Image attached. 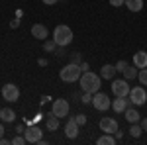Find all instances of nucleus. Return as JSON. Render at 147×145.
<instances>
[{
    "instance_id": "nucleus-1",
    "label": "nucleus",
    "mask_w": 147,
    "mask_h": 145,
    "mask_svg": "<svg viewBox=\"0 0 147 145\" xmlns=\"http://www.w3.org/2000/svg\"><path fill=\"white\" fill-rule=\"evenodd\" d=\"M100 75H96V73H90V71H84L82 75H80L79 82H80V88L82 92H98L100 90Z\"/></svg>"
},
{
    "instance_id": "nucleus-2",
    "label": "nucleus",
    "mask_w": 147,
    "mask_h": 145,
    "mask_svg": "<svg viewBox=\"0 0 147 145\" xmlns=\"http://www.w3.org/2000/svg\"><path fill=\"white\" fill-rule=\"evenodd\" d=\"M53 41L57 45H63V47H67L71 41H73V30L65 26V24H59L55 30H53Z\"/></svg>"
},
{
    "instance_id": "nucleus-3",
    "label": "nucleus",
    "mask_w": 147,
    "mask_h": 145,
    "mask_svg": "<svg viewBox=\"0 0 147 145\" xmlns=\"http://www.w3.org/2000/svg\"><path fill=\"white\" fill-rule=\"evenodd\" d=\"M80 75H82V71H80V65H77V63L65 65L61 69V73H59V77H61L63 82H77L80 78Z\"/></svg>"
},
{
    "instance_id": "nucleus-4",
    "label": "nucleus",
    "mask_w": 147,
    "mask_h": 145,
    "mask_svg": "<svg viewBox=\"0 0 147 145\" xmlns=\"http://www.w3.org/2000/svg\"><path fill=\"white\" fill-rule=\"evenodd\" d=\"M127 98H129V102H131L134 106H143V104L147 102V92H145V86H143V84H139V86H134V88L129 90Z\"/></svg>"
},
{
    "instance_id": "nucleus-5",
    "label": "nucleus",
    "mask_w": 147,
    "mask_h": 145,
    "mask_svg": "<svg viewBox=\"0 0 147 145\" xmlns=\"http://www.w3.org/2000/svg\"><path fill=\"white\" fill-rule=\"evenodd\" d=\"M92 106H94V110L98 112H106L108 108H112V100L108 98V94H104V92H94L92 94Z\"/></svg>"
},
{
    "instance_id": "nucleus-6",
    "label": "nucleus",
    "mask_w": 147,
    "mask_h": 145,
    "mask_svg": "<svg viewBox=\"0 0 147 145\" xmlns=\"http://www.w3.org/2000/svg\"><path fill=\"white\" fill-rule=\"evenodd\" d=\"M2 98L6 102H18V98H20V88H18V84H14V82L4 84V86H2Z\"/></svg>"
},
{
    "instance_id": "nucleus-7",
    "label": "nucleus",
    "mask_w": 147,
    "mask_h": 145,
    "mask_svg": "<svg viewBox=\"0 0 147 145\" xmlns=\"http://www.w3.org/2000/svg\"><path fill=\"white\" fill-rule=\"evenodd\" d=\"M51 114L57 116V118H65V116H69V100H65V98H57V100H53Z\"/></svg>"
},
{
    "instance_id": "nucleus-8",
    "label": "nucleus",
    "mask_w": 147,
    "mask_h": 145,
    "mask_svg": "<svg viewBox=\"0 0 147 145\" xmlns=\"http://www.w3.org/2000/svg\"><path fill=\"white\" fill-rule=\"evenodd\" d=\"M129 84H127V80L125 78H116L112 82V92L116 96H127L129 94Z\"/></svg>"
},
{
    "instance_id": "nucleus-9",
    "label": "nucleus",
    "mask_w": 147,
    "mask_h": 145,
    "mask_svg": "<svg viewBox=\"0 0 147 145\" xmlns=\"http://www.w3.org/2000/svg\"><path fill=\"white\" fill-rule=\"evenodd\" d=\"M24 135H26V141L28 143H39L43 137V132L37 127V125H30V127H26V132H24Z\"/></svg>"
},
{
    "instance_id": "nucleus-10",
    "label": "nucleus",
    "mask_w": 147,
    "mask_h": 145,
    "mask_svg": "<svg viewBox=\"0 0 147 145\" xmlns=\"http://www.w3.org/2000/svg\"><path fill=\"white\" fill-rule=\"evenodd\" d=\"M100 129L104 132V134H112L114 135L116 132H118V122H116L114 118H108V116H106V118L100 120Z\"/></svg>"
},
{
    "instance_id": "nucleus-11",
    "label": "nucleus",
    "mask_w": 147,
    "mask_h": 145,
    "mask_svg": "<svg viewBox=\"0 0 147 145\" xmlns=\"http://www.w3.org/2000/svg\"><path fill=\"white\" fill-rule=\"evenodd\" d=\"M129 104H131V102H129L127 96H116V100H112V110L116 112V114H124L125 108H127Z\"/></svg>"
},
{
    "instance_id": "nucleus-12",
    "label": "nucleus",
    "mask_w": 147,
    "mask_h": 145,
    "mask_svg": "<svg viewBox=\"0 0 147 145\" xmlns=\"http://www.w3.org/2000/svg\"><path fill=\"white\" fill-rule=\"evenodd\" d=\"M79 123H77V120L75 118H69V122L65 123V135H67L69 139H75L77 135H79Z\"/></svg>"
},
{
    "instance_id": "nucleus-13",
    "label": "nucleus",
    "mask_w": 147,
    "mask_h": 145,
    "mask_svg": "<svg viewBox=\"0 0 147 145\" xmlns=\"http://www.w3.org/2000/svg\"><path fill=\"white\" fill-rule=\"evenodd\" d=\"M32 35H34L35 39H39V41H45L49 32H47V28L43 24H34V26H32Z\"/></svg>"
},
{
    "instance_id": "nucleus-14",
    "label": "nucleus",
    "mask_w": 147,
    "mask_h": 145,
    "mask_svg": "<svg viewBox=\"0 0 147 145\" xmlns=\"http://www.w3.org/2000/svg\"><path fill=\"white\" fill-rule=\"evenodd\" d=\"M0 120L4 123H12L16 120V112L12 108H0Z\"/></svg>"
},
{
    "instance_id": "nucleus-15",
    "label": "nucleus",
    "mask_w": 147,
    "mask_h": 145,
    "mask_svg": "<svg viewBox=\"0 0 147 145\" xmlns=\"http://www.w3.org/2000/svg\"><path fill=\"white\" fill-rule=\"evenodd\" d=\"M134 65L137 69H145L147 67V53L145 51H137L136 55H134Z\"/></svg>"
},
{
    "instance_id": "nucleus-16",
    "label": "nucleus",
    "mask_w": 147,
    "mask_h": 145,
    "mask_svg": "<svg viewBox=\"0 0 147 145\" xmlns=\"http://www.w3.org/2000/svg\"><path fill=\"white\" fill-rule=\"evenodd\" d=\"M124 116H125V120H127V122H129V123H137V122H139V120H141V116H139V112H137L136 108H129V106L125 108Z\"/></svg>"
},
{
    "instance_id": "nucleus-17",
    "label": "nucleus",
    "mask_w": 147,
    "mask_h": 145,
    "mask_svg": "<svg viewBox=\"0 0 147 145\" xmlns=\"http://www.w3.org/2000/svg\"><path fill=\"white\" fill-rule=\"evenodd\" d=\"M116 73H118V71H116V65H102V69H100V77L106 78V80L114 78Z\"/></svg>"
},
{
    "instance_id": "nucleus-18",
    "label": "nucleus",
    "mask_w": 147,
    "mask_h": 145,
    "mask_svg": "<svg viewBox=\"0 0 147 145\" xmlns=\"http://www.w3.org/2000/svg\"><path fill=\"white\" fill-rule=\"evenodd\" d=\"M124 6L129 12H141V8H143V0H125Z\"/></svg>"
},
{
    "instance_id": "nucleus-19",
    "label": "nucleus",
    "mask_w": 147,
    "mask_h": 145,
    "mask_svg": "<svg viewBox=\"0 0 147 145\" xmlns=\"http://www.w3.org/2000/svg\"><path fill=\"white\" fill-rule=\"evenodd\" d=\"M137 73H139V69H137L136 65H134V67L127 65L125 71H124V78H125V80H134V78H137Z\"/></svg>"
},
{
    "instance_id": "nucleus-20",
    "label": "nucleus",
    "mask_w": 147,
    "mask_h": 145,
    "mask_svg": "<svg viewBox=\"0 0 147 145\" xmlns=\"http://www.w3.org/2000/svg\"><path fill=\"white\" fill-rule=\"evenodd\" d=\"M45 125H47V129H49V132H55L57 127H59V118L53 116V114H51V116H47Z\"/></svg>"
},
{
    "instance_id": "nucleus-21",
    "label": "nucleus",
    "mask_w": 147,
    "mask_h": 145,
    "mask_svg": "<svg viewBox=\"0 0 147 145\" xmlns=\"http://www.w3.org/2000/svg\"><path fill=\"white\" fill-rule=\"evenodd\" d=\"M98 145H114L116 143V137H114L112 134H104L98 137V141H96Z\"/></svg>"
},
{
    "instance_id": "nucleus-22",
    "label": "nucleus",
    "mask_w": 147,
    "mask_h": 145,
    "mask_svg": "<svg viewBox=\"0 0 147 145\" xmlns=\"http://www.w3.org/2000/svg\"><path fill=\"white\" fill-rule=\"evenodd\" d=\"M141 134H143V127H141V123L137 122V123H131V127H129V135L131 137H141Z\"/></svg>"
},
{
    "instance_id": "nucleus-23",
    "label": "nucleus",
    "mask_w": 147,
    "mask_h": 145,
    "mask_svg": "<svg viewBox=\"0 0 147 145\" xmlns=\"http://www.w3.org/2000/svg\"><path fill=\"white\" fill-rule=\"evenodd\" d=\"M137 78H139V82L147 86V67L145 69H139V73H137Z\"/></svg>"
},
{
    "instance_id": "nucleus-24",
    "label": "nucleus",
    "mask_w": 147,
    "mask_h": 145,
    "mask_svg": "<svg viewBox=\"0 0 147 145\" xmlns=\"http://www.w3.org/2000/svg\"><path fill=\"white\" fill-rule=\"evenodd\" d=\"M55 49H57L55 41H45L43 43V51H47V53H55Z\"/></svg>"
},
{
    "instance_id": "nucleus-25",
    "label": "nucleus",
    "mask_w": 147,
    "mask_h": 145,
    "mask_svg": "<svg viewBox=\"0 0 147 145\" xmlns=\"http://www.w3.org/2000/svg\"><path fill=\"white\" fill-rule=\"evenodd\" d=\"M24 143H28V141H26V135H22V134H18L12 139V145H24Z\"/></svg>"
},
{
    "instance_id": "nucleus-26",
    "label": "nucleus",
    "mask_w": 147,
    "mask_h": 145,
    "mask_svg": "<svg viewBox=\"0 0 147 145\" xmlns=\"http://www.w3.org/2000/svg\"><path fill=\"white\" fill-rule=\"evenodd\" d=\"M125 67H127V61H124V59L116 63V71H118V73H124V71H125Z\"/></svg>"
},
{
    "instance_id": "nucleus-27",
    "label": "nucleus",
    "mask_w": 147,
    "mask_h": 145,
    "mask_svg": "<svg viewBox=\"0 0 147 145\" xmlns=\"http://www.w3.org/2000/svg\"><path fill=\"white\" fill-rule=\"evenodd\" d=\"M75 120H77L79 125H84V123H86V114H77V116H75Z\"/></svg>"
},
{
    "instance_id": "nucleus-28",
    "label": "nucleus",
    "mask_w": 147,
    "mask_h": 145,
    "mask_svg": "<svg viewBox=\"0 0 147 145\" xmlns=\"http://www.w3.org/2000/svg\"><path fill=\"white\" fill-rule=\"evenodd\" d=\"M71 63L80 65V63H82V55H80V53H73V55H71Z\"/></svg>"
},
{
    "instance_id": "nucleus-29",
    "label": "nucleus",
    "mask_w": 147,
    "mask_h": 145,
    "mask_svg": "<svg viewBox=\"0 0 147 145\" xmlns=\"http://www.w3.org/2000/svg\"><path fill=\"white\" fill-rule=\"evenodd\" d=\"M80 102H84V104H92V92H84L82 98H80Z\"/></svg>"
},
{
    "instance_id": "nucleus-30",
    "label": "nucleus",
    "mask_w": 147,
    "mask_h": 145,
    "mask_svg": "<svg viewBox=\"0 0 147 145\" xmlns=\"http://www.w3.org/2000/svg\"><path fill=\"white\" fill-rule=\"evenodd\" d=\"M55 53H57V57H65V53H67V51H65V47H63V45H57Z\"/></svg>"
},
{
    "instance_id": "nucleus-31",
    "label": "nucleus",
    "mask_w": 147,
    "mask_h": 145,
    "mask_svg": "<svg viewBox=\"0 0 147 145\" xmlns=\"http://www.w3.org/2000/svg\"><path fill=\"white\" fill-rule=\"evenodd\" d=\"M125 0H110V6H114V8H120V6H124Z\"/></svg>"
},
{
    "instance_id": "nucleus-32",
    "label": "nucleus",
    "mask_w": 147,
    "mask_h": 145,
    "mask_svg": "<svg viewBox=\"0 0 147 145\" xmlns=\"http://www.w3.org/2000/svg\"><path fill=\"white\" fill-rule=\"evenodd\" d=\"M88 69H90V65H88L86 61H82V63H80V71H82V73H84V71H88Z\"/></svg>"
},
{
    "instance_id": "nucleus-33",
    "label": "nucleus",
    "mask_w": 147,
    "mask_h": 145,
    "mask_svg": "<svg viewBox=\"0 0 147 145\" xmlns=\"http://www.w3.org/2000/svg\"><path fill=\"white\" fill-rule=\"evenodd\" d=\"M18 26H20V22H18V20H16V18H14V20H12V22H10V28H12V30H16V28H18Z\"/></svg>"
},
{
    "instance_id": "nucleus-34",
    "label": "nucleus",
    "mask_w": 147,
    "mask_h": 145,
    "mask_svg": "<svg viewBox=\"0 0 147 145\" xmlns=\"http://www.w3.org/2000/svg\"><path fill=\"white\" fill-rule=\"evenodd\" d=\"M139 123H141V127H143V132H147V118H143V120H139Z\"/></svg>"
},
{
    "instance_id": "nucleus-35",
    "label": "nucleus",
    "mask_w": 147,
    "mask_h": 145,
    "mask_svg": "<svg viewBox=\"0 0 147 145\" xmlns=\"http://www.w3.org/2000/svg\"><path fill=\"white\" fill-rule=\"evenodd\" d=\"M4 134H6V129H4V122L0 120V137H4Z\"/></svg>"
},
{
    "instance_id": "nucleus-36",
    "label": "nucleus",
    "mask_w": 147,
    "mask_h": 145,
    "mask_svg": "<svg viewBox=\"0 0 147 145\" xmlns=\"http://www.w3.org/2000/svg\"><path fill=\"white\" fill-rule=\"evenodd\" d=\"M41 2H43V4H47V6H53V4H57V2H59V0H41Z\"/></svg>"
},
{
    "instance_id": "nucleus-37",
    "label": "nucleus",
    "mask_w": 147,
    "mask_h": 145,
    "mask_svg": "<svg viewBox=\"0 0 147 145\" xmlns=\"http://www.w3.org/2000/svg\"><path fill=\"white\" fill-rule=\"evenodd\" d=\"M12 143V139H6V137H0V145H8Z\"/></svg>"
},
{
    "instance_id": "nucleus-38",
    "label": "nucleus",
    "mask_w": 147,
    "mask_h": 145,
    "mask_svg": "<svg viewBox=\"0 0 147 145\" xmlns=\"http://www.w3.org/2000/svg\"><path fill=\"white\" fill-rule=\"evenodd\" d=\"M16 132H18V134H24V132H26V127L20 123V125H16Z\"/></svg>"
},
{
    "instance_id": "nucleus-39",
    "label": "nucleus",
    "mask_w": 147,
    "mask_h": 145,
    "mask_svg": "<svg viewBox=\"0 0 147 145\" xmlns=\"http://www.w3.org/2000/svg\"><path fill=\"white\" fill-rule=\"evenodd\" d=\"M37 63H39V65H41V67H45V65H47V59H39V61H37Z\"/></svg>"
}]
</instances>
